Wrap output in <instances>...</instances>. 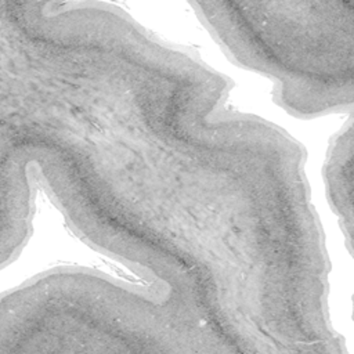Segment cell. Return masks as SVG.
<instances>
[{"label": "cell", "mask_w": 354, "mask_h": 354, "mask_svg": "<svg viewBox=\"0 0 354 354\" xmlns=\"http://www.w3.org/2000/svg\"><path fill=\"white\" fill-rule=\"evenodd\" d=\"M37 185L136 275L253 272L293 256L304 214L300 159L159 100L53 127Z\"/></svg>", "instance_id": "6da1fadb"}, {"label": "cell", "mask_w": 354, "mask_h": 354, "mask_svg": "<svg viewBox=\"0 0 354 354\" xmlns=\"http://www.w3.org/2000/svg\"><path fill=\"white\" fill-rule=\"evenodd\" d=\"M188 4L232 62L272 82V98L288 113H351L353 1Z\"/></svg>", "instance_id": "7a4b0ae2"}, {"label": "cell", "mask_w": 354, "mask_h": 354, "mask_svg": "<svg viewBox=\"0 0 354 354\" xmlns=\"http://www.w3.org/2000/svg\"><path fill=\"white\" fill-rule=\"evenodd\" d=\"M353 115L329 144L324 177L330 207L337 214L348 252L353 249Z\"/></svg>", "instance_id": "3957f363"}]
</instances>
